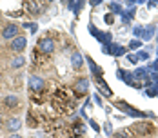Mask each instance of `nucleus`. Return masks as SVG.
<instances>
[{"mask_svg":"<svg viewBox=\"0 0 158 138\" xmlns=\"http://www.w3.org/2000/svg\"><path fill=\"white\" fill-rule=\"evenodd\" d=\"M118 109H122L124 113H126L129 118H155L156 115L155 113H145V111H138V109H135L133 106H129L127 102H124V100H120V102H116L114 104Z\"/></svg>","mask_w":158,"mask_h":138,"instance_id":"1","label":"nucleus"},{"mask_svg":"<svg viewBox=\"0 0 158 138\" xmlns=\"http://www.w3.org/2000/svg\"><path fill=\"white\" fill-rule=\"evenodd\" d=\"M38 51L40 53H44V55H51L53 51H55V47H56V42L51 38V36H44V38H40L38 40Z\"/></svg>","mask_w":158,"mask_h":138,"instance_id":"2","label":"nucleus"},{"mask_svg":"<svg viewBox=\"0 0 158 138\" xmlns=\"http://www.w3.org/2000/svg\"><path fill=\"white\" fill-rule=\"evenodd\" d=\"M18 33H20V27H18L16 24H6L4 29H2V33H0V36H2L4 40H15L16 36H20Z\"/></svg>","mask_w":158,"mask_h":138,"instance_id":"3","label":"nucleus"},{"mask_svg":"<svg viewBox=\"0 0 158 138\" xmlns=\"http://www.w3.org/2000/svg\"><path fill=\"white\" fill-rule=\"evenodd\" d=\"M102 51H104L106 55H111V56H114V58L127 55V47L120 46V44H111V46H107V47H102Z\"/></svg>","mask_w":158,"mask_h":138,"instance_id":"4","label":"nucleus"},{"mask_svg":"<svg viewBox=\"0 0 158 138\" xmlns=\"http://www.w3.org/2000/svg\"><path fill=\"white\" fill-rule=\"evenodd\" d=\"M26 47H27V38H26V36H22V35H20V36H16L15 40H11V44H9V49H11L13 53H18V55H20Z\"/></svg>","mask_w":158,"mask_h":138,"instance_id":"5","label":"nucleus"},{"mask_svg":"<svg viewBox=\"0 0 158 138\" xmlns=\"http://www.w3.org/2000/svg\"><path fill=\"white\" fill-rule=\"evenodd\" d=\"M27 87H29L31 91H35V93L42 91V89H44V78L38 77V75L29 77V78H27Z\"/></svg>","mask_w":158,"mask_h":138,"instance_id":"6","label":"nucleus"},{"mask_svg":"<svg viewBox=\"0 0 158 138\" xmlns=\"http://www.w3.org/2000/svg\"><path fill=\"white\" fill-rule=\"evenodd\" d=\"M95 82H96V87L100 89V93L106 96V98H111L113 96V91H111V87L107 86V82L104 80V77H98V78H95Z\"/></svg>","mask_w":158,"mask_h":138,"instance_id":"7","label":"nucleus"},{"mask_svg":"<svg viewBox=\"0 0 158 138\" xmlns=\"http://www.w3.org/2000/svg\"><path fill=\"white\" fill-rule=\"evenodd\" d=\"M131 131L133 133H138V135H145V133H151L153 131V127H151V123L147 122H138V123H133L131 125Z\"/></svg>","mask_w":158,"mask_h":138,"instance_id":"8","label":"nucleus"},{"mask_svg":"<svg viewBox=\"0 0 158 138\" xmlns=\"http://www.w3.org/2000/svg\"><path fill=\"white\" fill-rule=\"evenodd\" d=\"M95 38L102 44V47H107V46L113 44V35L107 33V31H98V35H96Z\"/></svg>","mask_w":158,"mask_h":138,"instance_id":"9","label":"nucleus"},{"mask_svg":"<svg viewBox=\"0 0 158 138\" xmlns=\"http://www.w3.org/2000/svg\"><path fill=\"white\" fill-rule=\"evenodd\" d=\"M89 89V78L87 77H80L77 82H75V91L78 94H84V93Z\"/></svg>","mask_w":158,"mask_h":138,"instance_id":"10","label":"nucleus"},{"mask_svg":"<svg viewBox=\"0 0 158 138\" xmlns=\"http://www.w3.org/2000/svg\"><path fill=\"white\" fill-rule=\"evenodd\" d=\"M85 62H87V65H89V71H91V75L95 78H98V77H102L104 75V71H102V67H98L96 65V62L91 58V56H85Z\"/></svg>","mask_w":158,"mask_h":138,"instance_id":"11","label":"nucleus"},{"mask_svg":"<svg viewBox=\"0 0 158 138\" xmlns=\"http://www.w3.org/2000/svg\"><path fill=\"white\" fill-rule=\"evenodd\" d=\"M116 77L120 78V80H124L127 86H135V78H133V73H131V71L118 69V71H116Z\"/></svg>","mask_w":158,"mask_h":138,"instance_id":"12","label":"nucleus"},{"mask_svg":"<svg viewBox=\"0 0 158 138\" xmlns=\"http://www.w3.org/2000/svg\"><path fill=\"white\" fill-rule=\"evenodd\" d=\"M6 127H7V131H9V133H16V131L22 127V120H20V118H16V116H13V118H9V120L6 122Z\"/></svg>","mask_w":158,"mask_h":138,"instance_id":"13","label":"nucleus"},{"mask_svg":"<svg viewBox=\"0 0 158 138\" xmlns=\"http://www.w3.org/2000/svg\"><path fill=\"white\" fill-rule=\"evenodd\" d=\"M133 78L135 80H149V69L147 67H136L133 71Z\"/></svg>","mask_w":158,"mask_h":138,"instance_id":"14","label":"nucleus"},{"mask_svg":"<svg viewBox=\"0 0 158 138\" xmlns=\"http://www.w3.org/2000/svg\"><path fill=\"white\" fill-rule=\"evenodd\" d=\"M71 65H73L75 69H80V67L84 65V56H82V53H78V51L71 53Z\"/></svg>","mask_w":158,"mask_h":138,"instance_id":"15","label":"nucleus"},{"mask_svg":"<svg viewBox=\"0 0 158 138\" xmlns=\"http://www.w3.org/2000/svg\"><path fill=\"white\" fill-rule=\"evenodd\" d=\"M135 13H136V7H127L126 11H122V22L124 24H129L133 18H135Z\"/></svg>","mask_w":158,"mask_h":138,"instance_id":"16","label":"nucleus"},{"mask_svg":"<svg viewBox=\"0 0 158 138\" xmlns=\"http://www.w3.org/2000/svg\"><path fill=\"white\" fill-rule=\"evenodd\" d=\"M85 6V2L84 0H75V2H69V9L73 11V15L75 16H78L80 15V11H82V7Z\"/></svg>","mask_w":158,"mask_h":138,"instance_id":"17","label":"nucleus"},{"mask_svg":"<svg viewBox=\"0 0 158 138\" xmlns=\"http://www.w3.org/2000/svg\"><path fill=\"white\" fill-rule=\"evenodd\" d=\"M18 102H20V98H18L16 94H7V96L4 98V106H6V107H16Z\"/></svg>","mask_w":158,"mask_h":138,"instance_id":"18","label":"nucleus"},{"mask_svg":"<svg viewBox=\"0 0 158 138\" xmlns=\"http://www.w3.org/2000/svg\"><path fill=\"white\" fill-rule=\"evenodd\" d=\"M26 62H27V60H26L22 55H18V56H15V58L11 60V67H13V69H20V67H24V65H26Z\"/></svg>","mask_w":158,"mask_h":138,"instance_id":"19","label":"nucleus"},{"mask_svg":"<svg viewBox=\"0 0 158 138\" xmlns=\"http://www.w3.org/2000/svg\"><path fill=\"white\" fill-rule=\"evenodd\" d=\"M122 11H124V7H122L120 2H111L109 4V13L111 15H122Z\"/></svg>","mask_w":158,"mask_h":138,"instance_id":"20","label":"nucleus"},{"mask_svg":"<svg viewBox=\"0 0 158 138\" xmlns=\"http://www.w3.org/2000/svg\"><path fill=\"white\" fill-rule=\"evenodd\" d=\"M155 31H156V26H155V24L147 26V27H145V33H143V40H145V42L153 40V36H155Z\"/></svg>","mask_w":158,"mask_h":138,"instance_id":"21","label":"nucleus"},{"mask_svg":"<svg viewBox=\"0 0 158 138\" xmlns=\"http://www.w3.org/2000/svg\"><path fill=\"white\" fill-rule=\"evenodd\" d=\"M143 33H145V27H143V26H135V27H133V35L136 36V40L143 38Z\"/></svg>","mask_w":158,"mask_h":138,"instance_id":"22","label":"nucleus"},{"mask_svg":"<svg viewBox=\"0 0 158 138\" xmlns=\"http://www.w3.org/2000/svg\"><path fill=\"white\" fill-rule=\"evenodd\" d=\"M142 46H143V40H136V38H135V40L129 42V49H131V51H138V47H142Z\"/></svg>","mask_w":158,"mask_h":138,"instance_id":"23","label":"nucleus"},{"mask_svg":"<svg viewBox=\"0 0 158 138\" xmlns=\"http://www.w3.org/2000/svg\"><path fill=\"white\" fill-rule=\"evenodd\" d=\"M104 133L107 136H113V123H111V120H107V122L104 123Z\"/></svg>","mask_w":158,"mask_h":138,"instance_id":"24","label":"nucleus"},{"mask_svg":"<svg viewBox=\"0 0 158 138\" xmlns=\"http://www.w3.org/2000/svg\"><path fill=\"white\" fill-rule=\"evenodd\" d=\"M136 56H138V60L140 62H147L149 60V51H138Z\"/></svg>","mask_w":158,"mask_h":138,"instance_id":"25","label":"nucleus"},{"mask_svg":"<svg viewBox=\"0 0 158 138\" xmlns=\"http://www.w3.org/2000/svg\"><path fill=\"white\" fill-rule=\"evenodd\" d=\"M147 69H149V73H158V56H156V60H153L147 65Z\"/></svg>","mask_w":158,"mask_h":138,"instance_id":"26","label":"nucleus"},{"mask_svg":"<svg viewBox=\"0 0 158 138\" xmlns=\"http://www.w3.org/2000/svg\"><path fill=\"white\" fill-rule=\"evenodd\" d=\"M24 27H26V29H29V31H31V35H35V33H36V29H38V26H36L35 22H29V24L26 22V24H24Z\"/></svg>","mask_w":158,"mask_h":138,"instance_id":"27","label":"nucleus"},{"mask_svg":"<svg viewBox=\"0 0 158 138\" xmlns=\"http://www.w3.org/2000/svg\"><path fill=\"white\" fill-rule=\"evenodd\" d=\"M126 56H127V62H131V64H135V65H136V64L140 62V60H138V56H136V55H129V53H127Z\"/></svg>","mask_w":158,"mask_h":138,"instance_id":"28","label":"nucleus"},{"mask_svg":"<svg viewBox=\"0 0 158 138\" xmlns=\"http://www.w3.org/2000/svg\"><path fill=\"white\" fill-rule=\"evenodd\" d=\"M27 7L31 9L33 13H38V2H27Z\"/></svg>","mask_w":158,"mask_h":138,"instance_id":"29","label":"nucleus"},{"mask_svg":"<svg viewBox=\"0 0 158 138\" xmlns=\"http://www.w3.org/2000/svg\"><path fill=\"white\" fill-rule=\"evenodd\" d=\"M104 22H106L107 26H111V24L114 22V15H111V13H107V15L104 16Z\"/></svg>","mask_w":158,"mask_h":138,"instance_id":"30","label":"nucleus"},{"mask_svg":"<svg viewBox=\"0 0 158 138\" xmlns=\"http://www.w3.org/2000/svg\"><path fill=\"white\" fill-rule=\"evenodd\" d=\"M89 125H91V127L95 129L96 133H100V125H98V122H96V120H93V118H89Z\"/></svg>","mask_w":158,"mask_h":138,"instance_id":"31","label":"nucleus"},{"mask_svg":"<svg viewBox=\"0 0 158 138\" xmlns=\"http://www.w3.org/2000/svg\"><path fill=\"white\" fill-rule=\"evenodd\" d=\"M111 138H129V135H126L124 131H120V133H113V136Z\"/></svg>","mask_w":158,"mask_h":138,"instance_id":"32","label":"nucleus"},{"mask_svg":"<svg viewBox=\"0 0 158 138\" xmlns=\"http://www.w3.org/2000/svg\"><path fill=\"white\" fill-rule=\"evenodd\" d=\"M93 98H95V102H96V104H98V106H100V107L104 106V102H102V96H100V94H95Z\"/></svg>","mask_w":158,"mask_h":138,"instance_id":"33","label":"nucleus"},{"mask_svg":"<svg viewBox=\"0 0 158 138\" xmlns=\"http://www.w3.org/2000/svg\"><path fill=\"white\" fill-rule=\"evenodd\" d=\"M87 4H89V6H93V7H96V6H100V4H102V0H89Z\"/></svg>","mask_w":158,"mask_h":138,"instance_id":"34","label":"nucleus"},{"mask_svg":"<svg viewBox=\"0 0 158 138\" xmlns=\"http://www.w3.org/2000/svg\"><path fill=\"white\" fill-rule=\"evenodd\" d=\"M75 129H77V133H82V131H85V127H84V125H77Z\"/></svg>","mask_w":158,"mask_h":138,"instance_id":"35","label":"nucleus"},{"mask_svg":"<svg viewBox=\"0 0 158 138\" xmlns=\"http://www.w3.org/2000/svg\"><path fill=\"white\" fill-rule=\"evenodd\" d=\"M7 138H22V136H20L18 133H11V135H9V136H7Z\"/></svg>","mask_w":158,"mask_h":138,"instance_id":"36","label":"nucleus"},{"mask_svg":"<svg viewBox=\"0 0 158 138\" xmlns=\"http://www.w3.org/2000/svg\"><path fill=\"white\" fill-rule=\"evenodd\" d=\"M147 7H156V2H153V0H151V2H147Z\"/></svg>","mask_w":158,"mask_h":138,"instance_id":"37","label":"nucleus"},{"mask_svg":"<svg viewBox=\"0 0 158 138\" xmlns=\"http://www.w3.org/2000/svg\"><path fill=\"white\" fill-rule=\"evenodd\" d=\"M156 55H158V47H156Z\"/></svg>","mask_w":158,"mask_h":138,"instance_id":"38","label":"nucleus"},{"mask_svg":"<svg viewBox=\"0 0 158 138\" xmlns=\"http://www.w3.org/2000/svg\"><path fill=\"white\" fill-rule=\"evenodd\" d=\"M156 96H158V91H156Z\"/></svg>","mask_w":158,"mask_h":138,"instance_id":"39","label":"nucleus"}]
</instances>
